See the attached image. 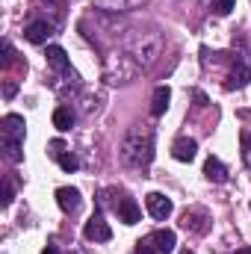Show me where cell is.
<instances>
[{"instance_id":"cell-20","label":"cell","mask_w":251,"mask_h":254,"mask_svg":"<svg viewBox=\"0 0 251 254\" xmlns=\"http://www.w3.org/2000/svg\"><path fill=\"white\" fill-rule=\"evenodd\" d=\"M63 154H65V145H63V139H54V142H51V157H54V160H60Z\"/></svg>"},{"instance_id":"cell-16","label":"cell","mask_w":251,"mask_h":254,"mask_svg":"<svg viewBox=\"0 0 251 254\" xmlns=\"http://www.w3.org/2000/svg\"><path fill=\"white\" fill-rule=\"evenodd\" d=\"M251 80V71L246 65H237L234 68V74H231V83H228V89H240V86H246Z\"/></svg>"},{"instance_id":"cell-19","label":"cell","mask_w":251,"mask_h":254,"mask_svg":"<svg viewBox=\"0 0 251 254\" xmlns=\"http://www.w3.org/2000/svg\"><path fill=\"white\" fill-rule=\"evenodd\" d=\"M240 142H243V163L251 169V133H243Z\"/></svg>"},{"instance_id":"cell-23","label":"cell","mask_w":251,"mask_h":254,"mask_svg":"<svg viewBox=\"0 0 251 254\" xmlns=\"http://www.w3.org/2000/svg\"><path fill=\"white\" fill-rule=\"evenodd\" d=\"M3 54H6V57H3V65L15 63V51H12V45H9V42H3Z\"/></svg>"},{"instance_id":"cell-13","label":"cell","mask_w":251,"mask_h":254,"mask_svg":"<svg viewBox=\"0 0 251 254\" xmlns=\"http://www.w3.org/2000/svg\"><path fill=\"white\" fill-rule=\"evenodd\" d=\"M169 101H172L169 86H157V89H154V98H151V113H154V116H163V113L169 110Z\"/></svg>"},{"instance_id":"cell-14","label":"cell","mask_w":251,"mask_h":254,"mask_svg":"<svg viewBox=\"0 0 251 254\" xmlns=\"http://www.w3.org/2000/svg\"><path fill=\"white\" fill-rule=\"evenodd\" d=\"M54 127H57V130H71V127H74V113H71V110H68V107H57V110H54Z\"/></svg>"},{"instance_id":"cell-4","label":"cell","mask_w":251,"mask_h":254,"mask_svg":"<svg viewBox=\"0 0 251 254\" xmlns=\"http://www.w3.org/2000/svg\"><path fill=\"white\" fill-rule=\"evenodd\" d=\"M116 216H119V222H125V225H136L139 219H142V210H139V204L130 198V195H122L116 204Z\"/></svg>"},{"instance_id":"cell-11","label":"cell","mask_w":251,"mask_h":254,"mask_svg":"<svg viewBox=\"0 0 251 254\" xmlns=\"http://www.w3.org/2000/svg\"><path fill=\"white\" fill-rule=\"evenodd\" d=\"M181 225H184L187 231L204 234V231H207V213H204V210H187V213L181 216Z\"/></svg>"},{"instance_id":"cell-7","label":"cell","mask_w":251,"mask_h":254,"mask_svg":"<svg viewBox=\"0 0 251 254\" xmlns=\"http://www.w3.org/2000/svg\"><path fill=\"white\" fill-rule=\"evenodd\" d=\"M148 243L157 249V254H172L175 246H178V234L169 231V228H160V231H154V234L148 237Z\"/></svg>"},{"instance_id":"cell-3","label":"cell","mask_w":251,"mask_h":254,"mask_svg":"<svg viewBox=\"0 0 251 254\" xmlns=\"http://www.w3.org/2000/svg\"><path fill=\"white\" fill-rule=\"evenodd\" d=\"M145 207H148V213L154 216V219H169L172 216V210H175V204H172V198H166L163 192H151L148 198H145Z\"/></svg>"},{"instance_id":"cell-22","label":"cell","mask_w":251,"mask_h":254,"mask_svg":"<svg viewBox=\"0 0 251 254\" xmlns=\"http://www.w3.org/2000/svg\"><path fill=\"white\" fill-rule=\"evenodd\" d=\"M136 254H157V249L148 240H142V243H136Z\"/></svg>"},{"instance_id":"cell-15","label":"cell","mask_w":251,"mask_h":254,"mask_svg":"<svg viewBox=\"0 0 251 254\" xmlns=\"http://www.w3.org/2000/svg\"><path fill=\"white\" fill-rule=\"evenodd\" d=\"M21 145H24V142H18V139H3V151H6V157H9L12 163H21V160H24Z\"/></svg>"},{"instance_id":"cell-10","label":"cell","mask_w":251,"mask_h":254,"mask_svg":"<svg viewBox=\"0 0 251 254\" xmlns=\"http://www.w3.org/2000/svg\"><path fill=\"white\" fill-rule=\"evenodd\" d=\"M204 178H207L210 184H225V181H228V169L222 166L219 157H207V163H204Z\"/></svg>"},{"instance_id":"cell-17","label":"cell","mask_w":251,"mask_h":254,"mask_svg":"<svg viewBox=\"0 0 251 254\" xmlns=\"http://www.w3.org/2000/svg\"><path fill=\"white\" fill-rule=\"evenodd\" d=\"M237 9V0H213V12L216 15H231Z\"/></svg>"},{"instance_id":"cell-9","label":"cell","mask_w":251,"mask_h":254,"mask_svg":"<svg viewBox=\"0 0 251 254\" xmlns=\"http://www.w3.org/2000/svg\"><path fill=\"white\" fill-rule=\"evenodd\" d=\"M51 33H54V27H51L48 21H33V24L24 30V39H27L30 45H45Z\"/></svg>"},{"instance_id":"cell-12","label":"cell","mask_w":251,"mask_h":254,"mask_svg":"<svg viewBox=\"0 0 251 254\" xmlns=\"http://www.w3.org/2000/svg\"><path fill=\"white\" fill-rule=\"evenodd\" d=\"M45 57H48V65H51L54 71H60V74L71 68V63H68V54H65L60 45H48V54H45Z\"/></svg>"},{"instance_id":"cell-27","label":"cell","mask_w":251,"mask_h":254,"mask_svg":"<svg viewBox=\"0 0 251 254\" xmlns=\"http://www.w3.org/2000/svg\"><path fill=\"white\" fill-rule=\"evenodd\" d=\"M178 254H195V252H189V249H184V252H178Z\"/></svg>"},{"instance_id":"cell-18","label":"cell","mask_w":251,"mask_h":254,"mask_svg":"<svg viewBox=\"0 0 251 254\" xmlns=\"http://www.w3.org/2000/svg\"><path fill=\"white\" fill-rule=\"evenodd\" d=\"M57 163L63 166V172H74V169L80 166V163H77V157H74L71 151H65V154H63V157H60V160H57Z\"/></svg>"},{"instance_id":"cell-24","label":"cell","mask_w":251,"mask_h":254,"mask_svg":"<svg viewBox=\"0 0 251 254\" xmlns=\"http://www.w3.org/2000/svg\"><path fill=\"white\" fill-rule=\"evenodd\" d=\"M9 204H12V187L6 184V187H3V207H9Z\"/></svg>"},{"instance_id":"cell-26","label":"cell","mask_w":251,"mask_h":254,"mask_svg":"<svg viewBox=\"0 0 251 254\" xmlns=\"http://www.w3.org/2000/svg\"><path fill=\"white\" fill-rule=\"evenodd\" d=\"M237 254H251V249L249 246H243V249H237Z\"/></svg>"},{"instance_id":"cell-5","label":"cell","mask_w":251,"mask_h":254,"mask_svg":"<svg viewBox=\"0 0 251 254\" xmlns=\"http://www.w3.org/2000/svg\"><path fill=\"white\" fill-rule=\"evenodd\" d=\"M3 139H18V142H24V136H27V125H24V116H18V113H9V116H3Z\"/></svg>"},{"instance_id":"cell-6","label":"cell","mask_w":251,"mask_h":254,"mask_svg":"<svg viewBox=\"0 0 251 254\" xmlns=\"http://www.w3.org/2000/svg\"><path fill=\"white\" fill-rule=\"evenodd\" d=\"M57 204H60V210H63V213L74 216V213L80 210V204H83L80 190H74V187H60V190H57Z\"/></svg>"},{"instance_id":"cell-8","label":"cell","mask_w":251,"mask_h":254,"mask_svg":"<svg viewBox=\"0 0 251 254\" xmlns=\"http://www.w3.org/2000/svg\"><path fill=\"white\" fill-rule=\"evenodd\" d=\"M195 154H198V142L195 139H178L175 145H172V157L178 160V163H192L195 160Z\"/></svg>"},{"instance_id":"cell-2","label":"cell","mask_w":251,"mask_h":254,"mask_svg":"<svg viewBox=\"0 0 251 254\" xmlns=\"http://www.w3.org/2000/svg\"><path fill=\"white\" fill-rule=\"evenodd\" d=\"M83 234H86V240H89V243H110V240H113V228L104 222V216H101V213H95V216L86 222Z\"/></svg>"},{"instance_id":"cell-21","label":"cell","mask_w":251,"mask_h":254,"mask_svg":"<svg viewBox=\"0 0 251 254\" xmlns=\"http://www.w3.org/2000/svg\"><path fill=\"white\" fill-rule=\"evenodd\" d=\"M15 92H18V83H15V80H6V86H3V98H6V101H12V98H15Z\"/></svg>"},{"instance_id":"cell-1","label":"cell","mask_w":251,"mask_h":254,"mask_svg":"<svg viewBox=\"0 0 251 254\" xmlns=\"http://www.w3.org/2000/svg\"><path fill=\"white\" fill-rule=\"evenodd\" d=\"M122 160L133 169H145L154 160V136L148 130H130L122 145Z\"/></svg>"},{"instance_id":"cell-25","label":"cell","mask_w":251,"mask_h":254,"mask_svg":"<svg viewBox=\"0 0 251 254\" xmlns=\"http://www.w3.org/2000/svg\"><path fill=\"white\" fill-rule=\"evenodd\" d=\"M42 254H57V249H54V246H45V249H42Z\"/></svg>"}]
</instances>
